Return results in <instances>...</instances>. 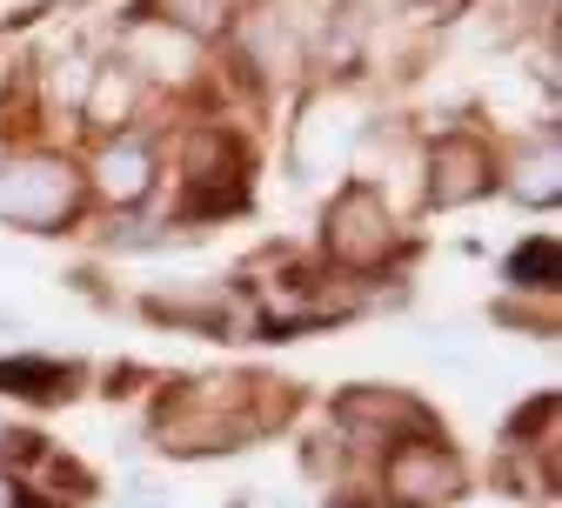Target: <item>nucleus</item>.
<instances>
[{"mask_svg":"<svg viewBox=\"0 0 562 508\" xmlns=\"http://www.w3.org/2000/svg\"><path fill=\"white\" fill-rule=\"evenodd\" d=\"M322 248H328V261H341V268H382V261L402 248V228H395L389 201H382L369 181H348V188L328 201V214H322Z\"/></svg>","mask_w":562,"mask_h":508,"instance_id":"3","label":"nucleus"},{"mask_svg":"<svg viewBox=\"0 0 562 508\" xmlns=\"http://www.w3.org/2000/svg\"><path fill=\"white\" fill-rule=\"evenodd\" d=\"M0 508H34V495H27V482L14 469H0Z\"/></svg>","mask_w":562,"mask_h":508,"instance_id":"14","label":"nucleus"},{"mask_svg":"<svg viewBox=\"0 0 562 508\" xmlns=\"http://www.w3.org/2000/svg\"><path fill=\"white\" fill-rule=\"evenodd\" d=\"M148 315L175 321V328H194V335H228L235 328V295H228L222 281H207V287H168V295H148Z\"/></svg>","mask_w":562,"mask_h":508,"instance_id":"8","label":"nucleus"},{"mask_svg":"<svg viewBox=\"0 0 562 508\" xmlns=\"http://www.w3.org/2000/svg\"><path fill=\"white\" fill-rule=\"evenodd\" d=\"M140 21H161L168 34H181V41H215V34H228V21H235V0H148L140 8Z\"/></svg>","mask_w":562,"mask_h":508,"instance_id":"10","label":"nucleus"},{"mask_svg":"<svg viewBox=\"0 0 562 508\" xmlns=\"http://www.w3.org/2000/svg\"><path fill=\"white\" fill-rule=\"evenodd\" d=\"M94 188L114 207H140V201L155 194V148L140 134H114L108 148L94 155Z\"/></svg>","mask_w":562,"mask_h":508,"instance_id":"7","label":"nucleus"},{"mask_svg":"<svg viewBox=\"0 0 562 508\" xmlns=\"http://www.w3.org/2000/svg\"><path fill=\"white\" fill-rule=\"evenodd\" d=\"M75 207H81V168L67 155H27L0 168V222L54 235L60 222H75Z\"/></svg>","mask_w":562,"mask_h":508,"instance_id":"2","label":"nucleus"},{"mask_svg":"<svg viewBox=\"0 0 562 508\" xmlns=\"http://www.w3.org/2000/svg\"><path fill=\"white\" fill-rule=\"evenodd\" d=\"M509 194H516L522 207H555V194H562V174H555V140L529 148V155L509 168Z\"/></svg>","mask_w":562,"mask_h":508,"instance_id":"12","label":"nucleus"},{"mask_svg":"<svg viewBox=\"0 0 562 508\" xmlns=\"http://www.w3.org/2000/svg\"><path fill=\"white\" fill-rule=\"evenodd\" d=\"M555 268H562L555 241H529V248H516L509 281H516V287H529V295H549V287H555Z\"/></svg>","mask_w":562,"mask_h":508,"instance_id":"13","label":"nucleus"},{"mask_svg":"<svg viewBox=\"0 0 562 508\" xmlns=\"http://www.w3.org/2000/svg\"><path fill=\"white\" fill-rule=\"evenodd\" d=\"M335 428H341V449H356V455H389L395 442H422V434H442L436 415L422 408L408 388H375V382H356V388H341L335 402Z\"/></svg>","mask_w":562,"mask_h":508,"instance_id":"1","label":"nucleus"},{"mask_svg":"<svg viewBox=\"0 0 562 508\" xmlns=\"http://www.w3.org/2000/svg\"><path fill=\"white\" fill-rule=\"evenodd\" d=\"M0 168H8V148H0Z\"/></svg>","mask_w":562,"mask_h":508,"instance_id":"15","label":"nucleus"},{"mask_svg":"<svg viewBox=\"0 0 562 508\" xmlns=\"http://www.w3.org/2000/svg\"><path fill=\"white\" fill-rule=\"evenodd\" d=\"M356 134H362V108L348 101V94H315L295 121V174L315 181L328 168L348 161V148H356Z\"/></svg>","mask_w":562,"mask_h":508,"instance_id":"5","label":"nucleus"},{"mask_svg":"<svg viewBox=\"0 0 562 508\" xmlns=\"http://www.w3.org/2000/svg\"><path fill=\"white\" fill-rule=\"evenodd\" d=\"M488 188H496V161H488V148L475 134H442L429 148V207H469L482 201Z\"/></svg>","mask_w":562,"mask_h":508,"instance_id":"6","label":"nucleus"},{"mask_svg":"<svg viewBox=\"0 0 562 508\" xmlns=\"http://www.w3.org/2000/svg\"><path fill=\"white\" fill-rule=\"evenodd\" d=\"M75 369H60V361H0V388L21 395V402H67L75 388Z\"/></svg>","mask_w":562,"mask_h":508,"instance_id":"11","label":"nucleus"},{"mask_svg":"<svg viewBox=\"0 0 562 508\" xmlns=\"http://www.w3.org/2000/svg\"><path fill=\"white\" fill-rule=\"evenodd\" d=\"M134 101H140V75H134V67H121V60H108V67H94V81L81 94V121H94L108 134H127Z\"/></svg>","mask_w":562,"mask_h":508,"instance_id":"9","label":"nucleus"},{"mask_svg":"<svg viewBox=\"0 0 562 508\" xmlns=\"http://www.w3.org/2000/svg\"><path fill=\"white\" fill-rule=\"evenodd\" d=\"M382 488L389 508H442L469 488V469L442 434H422V442H395L382 455Z\"/></svg>","mask_w":562,"mask_h":508,"instance_id":"4","label":"nucleus"}]
</instances>
